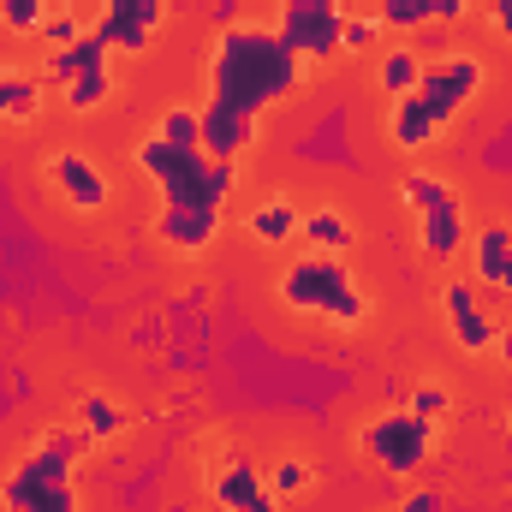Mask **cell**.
<instances>
[{"instance_id": "cell-11", "label": "cell", "mask_w": 512, "mask_h": 512, "mask_svg": "<svg viewBox=\"0 0 512 512\" xmlns=\"http://www.w3.org/2000/svg\"><path fill=\"white\" fill-rule=\"evenodd\" d=\"M96 36L108 42V54H149V42L167 30V0H102V12L90 18Z\"/></svg>"}, {"instance_id": "cell-16", "label": "cell", "mask_w": 512, "mask_h": 512, "mask_svg": "<svg viewBox=\"0 0 512 512\" xmlns=\"http://www.w3.org/2000/svg\"><path fill=\"white\" fill-rule=\"evenodd\" d=\"M298 239H304L310 251H322V256H346L352 245H358V227H352L340 209L316 203V209H304V221H298Z\"/></svg>"}, {"instance_id": "cell-17", "label": "cell", "mask_w": 512, "mask_h": 512, "mask_svg": "<svg viewBox=\"0 0 512 512\" xmlns=\"http://www.w3.org/2000/svg\"><path fill=\"white\" fill-rule=\"evenodd\" d=\"M376 84H382L387 102H399V96H417V84H423V54L411 48V42H393L376 54Z\"/></svg>"}, {"instance_id": "cell-26", "label": "cell", "mask_w": 512, "mask_h": 512, "mask_svg": "<svg viewBox=\"0 0 512 512\" xmlns=\"http://www.w3.org/2000/svg\"><path fill=\"white\" fill-rule=\"evenodd\" d=\"M376 24L393 36H411V30H423V12H417V0H376Z\"/></svg>"}, {"instance_id": "cell-18", "label": "cell", "mask_w": 512, "mask_h": 512, "mask_svg": "<svg viewBox=\"0 0 512 512\" xmlns=\"http://www.w3.org/2000/svg\"><path fill=\"white\" fill-rule=\"evenodd\" d=\"M96 66H114V54H108V42L90 30L84 42H72V48H54L48 54V84H72V78H84V72H96Z\"/></svg>"}, {"instance_id": "cell-2", "label": "cell", "mask_w": 512, "mask_h": 512, "mask_svg": "<svg viewBox=\"0 0 512 512\" xmlns=\"http://www.w3.org/2000/svg\"><path fill=\"white\" fill-rule=\"evenodd\" d=\"M137 173L155 185V239L173 256L215 251L227 227V197H233V161H215L209 149H173L155 131L137 137L131 149Z\"/></svg>"}, {"instance_id": "cell-5", "label": "cell", "mask_w": 512, "mask_h": 512, "mask_svg": "<svg viewBox=\"0 0 512 512\" xmlns=\"http://www.w3.org/2000/svg\"><path fill=\"white\" fill-rule=\"evenodd\" d=\"M399 197H405V209L417 221V245H423V256L435 268L465 256V245H471V209H465L459 185H447L441 173H405Z\"/></svg>"}, {"instance_id": "cell-33", "label": "cell", "mask_w": 512, "mask_h": 512, "mask_svg": "<svg viewBox=\"0 0 512 512\" xmlns=\"http://www.w3.org/2000/svg\"><path fill=\"white\" fill-rule=\"evenodd\" d=\"M66 6H78V0H48V12H66Z\"/></svg>"}, {"instance_id": "cell-15", "label": "cell", "mask_w": 512, "mask_h": 512, "mask_svg": "<svg viewBox=\"0 0 512 512\" xmlns=\"http://www.w3.org/2000/svg\"><path fill=\"white\" fill-rule=\"evenodd\" d=\"M42 72H24V66H6L0 72V126H30L42 114Z\"/></svg>"}, {"instance_id": "cell-14", "label": "cell", "mask_w": 512, "mask_h": 512, "mask_svg": "<svg viewBox=\"0 0 512 512\" xmlns=\"http://www.w3.org/2000/svg\"><path fill=\"white\" fill-rule=\"evenodd\" d=\"M298 221H304V209L292 197H256V209H245V233L268 251H286L298 239Z\"/></svg>"}, {"instance_id": "cell-4", "label": "cell", "mask_w": 512, "mask_h": 512, "mask_svg": "<svg viewBox=\"0 0 512 512\" xmlns=\"http://www.w3.org/2000/svg\"><path fill=\"white\" fill-rule=\"evenodd\" d=\"M280 304L304 322H322L334 334H358L370 322V292L358 286V274L340 262V256H322V251H304L292 256L274 280Z\"/></svg>"}, {"instance_id": "cell-25", "label": "cell", "mask_w": 512, "mask_h": 512, "mask_svg": "<svg viewBox=\"0 0 512 512\" xmlns=\"http://www.w3.org/2000/svg\"><path fill=\"white\" fill-rule=\"evenodd\" d=\"M405 411H417V417L441 423V417L453 411V393H447L441 382H417V387H411V399H405Z\"/></svg>"}, {"instance_id": "cell-9", "label": "cell", "mask_w": 512, "mask_h": 512, "mask_svg": "<svg viewBox=\"0 0 512 512\" xmlns=\"http://www.w3.org/2000/svg\"><path fill=\"white\" fill-rule=\"evenodd\" d=\"M435 304H441V322H447V334H453V346L465 352V358H495V316L483 310V298H477V280H465V274H447L441 280V292H435Z\"/></svg>"}, {"instance_id": "cell-31", "label": "cell", "mask_w": 512, "mask_h": 512, "mask_svg": "<svg viewBox=\"0 0 512 512\" xmlns=\"http://www.w3.org/2000/svg\"><path fill=\"white\" fill-rule=\"evenodd\" d=\"M495 364H501V370H512V322L495 334Z\"/></svg>"}, {"instance_id": "cell-28", "label": "cell", "mask_w": 512, "mask_h": 512, "mask_svg": "<svg viewBox=\"0 0 512 512\" xmlns=\"http://www.w3.org/2000/svg\"><path fill=\"white\" fill-rule=\"evenodd\" d=\"M417 12H423V24H459V18H471V0H417Z\"/></svg>"}, {"instance_id": "cell-24", "label": "cell", "mask_w": 512, "mask_h": 512, "mask_svg": "<svg viewBox=\"0 0 512 512\" xmlns=\"http://www.w3.org/2000/svg\"><path fill=\"white\" fill-rule=\"evenodd\" d=\"M90 30H96V24H90V18H78V12L66 6V12H48V24H42V42H48V54H54V48H72V42H84Z\"/></svg>"}, {"instance_id": "cell-10", "label": "cell", "mask_w": 512, "mask_h": 512, "mask_svg": "<svg viewBox=\"0 0 512 512\" xmlns=\"http://www.w3.org/2000/svg\"><path fill=\"white\" fill-rule=\"evenodd\" d=\"M42 179H48V191H54L66 209H78V215H102V209L114 203L108 173H102L84 149H48V155H42Z\"/></svg>"}, {"instance_id": "cell-20", "label": "cell", "mask_w": 512, "mask_h": 512, "mask_svg": "<svg viewBox=\"0 0 512 512\" xmlns=\"http://www.w3.org/2000/svg\"><path fill=\"white\" fill-rule=\"evenodd\" d=\"M60 96H66V114H96V108H108V102H114V66H96V72L72 78Z\"/></svg>"}, {"instance_id": "cell-30", "label": "cell", "mask_w": 512, "mask_h": 512, "mask_svg": "<svg viewBox=\"0 0 512 512\" xmlns=\"http://www.w3.org/2000/svg\"><path fill=\"white\" fill-rule=\"evenodd\" d=\"M489 24H495V36H501V42H512V0H501V6L489 12Z\"/></svg>"}, {"instance_id": "cell-12", "label": "cell", "mask_w": 512, "mask_h": 512, "mask_svg": "<svg viewBox=\"0 0 512 512\" xmlns=\"http://www.w3.org/2000/svg\"><path fill=\"white\" fill-rule=\"evenodd\" d=\"M209 501H215V512H280V495L268 489V477L245 453L221 459V471L209 477Z\"/></svg>"}, {"instance_id": "cell-8", "label": "cell", "mask_w": 512, "mask_h": 512, "mask_svg": "<svg viewBox=\"0 0 512 512\" xmlns=\"http://www.w3.org/2000/svg\"><path fill=\"white\" fill-rule=\"evenodd\" d=\"M340 30H346V0H280L274 6V36L310 66L340 54Z\"/></svg>"}, {"instance_id": "cell-19", "label": "cell", "mask_w": 512, "mask_h": 512, "mask_svg": "<svg viewBox=\"0 0 512 512\" xmlns=\"http://www.w3.org/2000/svg\"><path fill=\"white\" fill-rule=\"evenodd\" d=\"M78 429H84L90 441H120L131 429V411L114 393H84V399H78Z\"/></svg>"}, {"instance_id": "cell-7", "label": "cell", "mask_w": 512, "mask_h": 512, "mask_svg": "<svg viewBox=\"0 0 512 512\" xmlns=\"http://www.w3.org/2000/svg\"><path fill=\"white\" fill-rule=\"evenodd\" d=\"M483 90V54L471 48H447V54H429L423 60V84H417V108L429 114V126L447 131Z\"/></svg>"}, {"instance_id": "cell-29", "label": "cell", "mask_w": 512, "mask_h": 512, "mask_svg": "<svg viewBox=\"0 0 512 512\" xmlns=\"http://www.w3.org/2000/svg\"><path fill=\"white\" fill-rule=\"evenodd\" d=\"M399 512H441V495H435V489H411V495L399 501Z\"/></svg>"}, {"instance_id": "cell-23", "label": "cell", "mask_w": 512, "mask_h": 512, "mask_svg": "<svg viewBox=\"0 0 512 512\" xmlns=\"http://www.w3.org/2000/svg\"><path fill=\"white\" fill-rule=\"evenodd\" d=\"M48 0H0V30L6 36H42Z\"/></svg>"}, {"instance_id": "cell-27", "label": "cell", "mask_w": 512, "mask_h": 512, "mask_svg": "<svg viewBox=\"0 0 512 512\" xmlns=\"http://www.w3.org/2000/svg\"><path fill=\"white\" fill-rule=\"evenodd\" d=\"M382 42V24L364 18V12H346V30H340V54H370Z\"/></svg>"}, {"instance_id": "cell-21", "label": "cell", "mask_w": 512, "mask_h": 512, "mask_svg": "<svg viewBox=\"0 0 512 512\" xmlns=\"http://www.w3.org/2000/svg\"><path fill=\"white\" fill-rule=\"evenodd\" d=\"M155 137L173 143V149H203V114L197 108H167L155 120Z\"/></svg>"}, {"instance_id": "cell-32", "label": "cell", "mask_w": 512, "mask_h": 512, "mask_svg": "<svg viewBox=\"0 0 512 512\" xmlns=\"http://www.w3.org/2000/svg\"><path fill=\"white\" fill-rule=\"evenodd\" d=\"M501 292H507V298H512V262H507V274H501Z\"/></svg>"}, {"instance_id": "cell-13", "label": "cell", "mask_w": 512, "mask_h": 512, "mask_svg": "<svg viewBox=\"0 0 512 512\" xmlns=\"http://www.w3.org/2000/svg\"><path fill=\"white\" fill-rule=\"evenodd\" d=\"M465 256H471V280H477V292H501V274H507V262H512V227L507 221L477 227L471 245H465Z\"/></svg>"}, {"instance_id": "cell-22", "label": "cell", "mask_w": 512, "mask_h": 512, "mask_svg": "<svg viewBox=\"0 0 512 512\" xmlns=\"http://www.w3.org/2000/svg\"><path fill=\"white\" fill-rule=\"evenodd\" d=\"M268 489H274L280 501H292V495H310V489H316V465H310V459H298V453H286V459L268 471Z\"/></svg>"}, {"instance_id": "cell-3", "label": "cell", "mask_w": 512, "mask_h": 512, "mask_svg": "<svg viewBox=\"0 0 512 512\" xmlns=\"http://www.w3.org/2000/svg\"><path fill=\"white\" fill-rule=\"evenodd\" d=\"M96 453V441L72 423L48 429L6 477H0V512H84L78 507V465Z\"/></svg>"}, {"instance_id": "cell-1", "label": "cell", "mask_w": 512, "mask_h": 512, "mask_svg": "<svg viewBox=\"0 0 512 512\" xmlns=\"http://www.w3.org/2000/svg\"><path fill=\"white\" fill-rule=\"evenodd\" d=\"M304 72L310 60H298L274 30H256V24H227L209 48V96H203V149L215 161H239L256 143V126L274 102L298 96L304 90Z\"/></svg>"}, {"instance_id": "cell-6", "label": "cell", "mask_w": 512, "mask_h": 512, "mask_svg": "<svg viewBox=\"0 0 512 512\" xmlns=\"http://www.w3.org/2000/svg\"><path fill=\"white\" fill-rule=\"evenodd\" d=\"M358 453H364L376 471H387V477H417V471L429 465V453H435V423L417 417V411H405V405L376 411V417L358 429Z\"/></svg>"}]
</instances>
